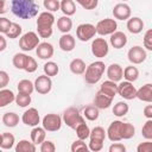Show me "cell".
Segmentation results:
<instances>
[{
    "mask_svg": "<svg viewBox=\"0 0 152 152\" xmlns=\"http://www.w3.org/2000/svg\"><path fill=\"white\" fill-rule=\"evenodd\" d=\"M39 6L34 0H12L11 11L20 19H31L38 14Z\"/></svg>",
    "mask_w": 152,
    "mask_h": 152,
    "instance_id": "6da1fadb",
    "label": "cell"
},
{
    "mask_svg": "<svg viewBox=\"0 0 152 152\" xmlns=\"http://www.w3.org/2000/svg\"><path fill=\"white\" fill-rule=\"evenodd\" d=\"M55 24V15L52 12L45 11L38 14L37 32L40 38H49L52 34V26Z\"/></svg>",
    "mask_w": 152,
    "mask_h": 152,
    "instance_id": "7a4b0ae2",
    "label": "cell"
},
{
    "mask_svg": "<svg viewBox=\"0 0 152 152\" xmlns=\"http://www.w3.org/2000/svg\"><path fill=\"white\" fill-rule=\"evenodd\" d=\"M104 69H106V65L102 61H95L93 63H90L87 69H86V72H84V81L89 84H95L97 83L103 72H104Z\"/></svg>",
    "mask_w": 152,
    "mask_h": 152,
    "instance_id": "3957f363",
    "label": "cell"
},
{
    "mask_svg": "<svg viewBox=\"0 0 152 152\" xmlns=\"http://www.w3.org/2000/svg\"><path fill=\"white\" fill-rule=\"evenodd\" d=\"M63 122L68 126V127H70V128H72V129H76V127L80 125V124H82V122H86L84 121V116H82L81 114H80V110L76 108V107H69V108H66L64 112H63Z\"/></svg>",
    "mask_w": 152,
    "mask_h": 152,
    "instance_id": "277c9868",
    "label": "cell"
},
{
    "mask_svg": "<svg viewBox=\"0 0 152 152\" xmlns=\"http://www.w3.org/2000/svg\"><path fill=\"white\" fill-rule=\"evenodd\" d=\"M39 34H37L33 31H28L26 33H24L20 39H19V48L24 51H32L33 49H36L39 45Z\"/></svg>",
    "mask_w": 152,
    "mask_h": 152,
    "instance_id": "5b68a950",
    "label": "cell"
},
{
    "mask_svg": "<svg viewBox=\"0 0 152 152\" xmlns=\"http://www.w3.org/2000/svg\"><path fill=\"white\" fill-rule=\"evenodd\" d=\"M116 28H118V23L115 19L112 18H104L96 24V32L100 36H110L115 31H118Z\"/></svg>",
    "mask_w": 152,
    "mask_h": 152,
    "instance_id": "8992f818",
    "label": "cell"
},
{
    "mask_svg": "<svg viewBox=\"0 0 152 152\" xmlns=\"http://www.w3.org/2000/svg\"><path fill=\"white\" fill-rule=\"evenodd\" d=\"M62 122H63V118H61L58 114H53V113L46 114L42 120V125L46 129V132L59 131L62 127Z\"/></svg>",
    "mask_w": 152,
    "mask_h": 152,
    "instance_id": "52a82bcc",
    "label": "cell"
},
{
    "mask_svg": "<svg viewBox=\"0 0 152 152\" xmlns=\"http://www.w3.org/2000/svg\"><path fill=\"white\" fill-rule=\"evenodd\" d=\"M96 26L89 23H84V24H80L76 28V37L81 40V42H88L91 38L95 37L96 34Z\"/></svg>",
    "mask_w": 152,
    "mask_h": 152,
    "instance_id": "ba28073f",
    "label": "cell"
},
{
    "mask_svg": "<svg viewBox=\"0 0 152 152\" xmlns=\"http://www.w3.org/2000/svg\"><path fill=\"white\" fill-rule=\"evenodd\" d=\"M90 50H91V53L97 57V58H103L108 55L109 52V45H108V42L104 39V38H95L93 42H91V45H90Z\"/></svg>",
    "mask_w": 152,
    "mask_h": 152,
    "instance_id": "9c48e42d",
    "label": "cell"
},
{
    "mask_svg": "<svg viewBox=\"0 0 152 152\" xmlns=\"http://www.w3.org/2000/svg\"><path fill=\"white\" fill-rule=\"evenodd\" d=\"M138 89L133 86V82L129 81H122L118 84V95H120L125 100H133L137 97Z\"/></svg>",
    "mask_w": 152,
    "mask_h": 152,
    "instance_id": "30bf717a",
    "label": "cell"
},
{
    "mask_svg": "<svg viewBox=\"0 0 152 152\" xmlns=\"http://www.w3.org/2000/svg\"><path fill=\"white\" fill-rule=\"evenodd\" d=\"M146 57H147V53H146V50L145 48L140 46V45H135V46H132L128 52H127V58L128 61L132 63V64H141L146 61Z\"/></svg>",
    "mask_w": 152,
    "mask_h": 152,
    "instance_id": "8fae6325",
    "label": "cell"
},
{
    "mask_svg": "<svg viewBox=\"0 0 152 152\" xmlns=\"http://www.w3.org/2000/svg\"><path fill=\"white\" fill-rule=\"evenodd\" d=\"M34 89L38 94H42V95H45V94H49L52 89V81H51V77L48 76V75H40L36 78L34 81Z\"/></svg>",
    "mask_w": 152,
    "mask_h": 152,
    "instance_id": "7c38bea8",
    "label": "cell"
},
{
    "mask_svg": "<svg viewBox=\"0 0 152 152\" xmlns=\"http://www.w3.org/2000/svg\"><path fill=\"white\" fill-rule=\"evenodd\" d=\"M122 126H124V121L120 120H115L110 122V125L107 128V138L113 142L122 140Z\"/></svg>",
    "mask_w": 152,
    "mask_h": 152,
    "instance_id": "4fadbf2b",
    "label": "cell"
},
{
    "mask_svg": "<svg viewBox=\"0 0 152 152\" xmlns=\"http://www.w3.org/2000/svg\"><path fill=\"white\" fill-rule=\"evenodd\" d=\"M21 121L26 126H31V127L38 126V124L40 121V116H39L38 109L34 108V107H31L27 110H25L23 116H21Z\"/></svg>",
    "mask_w": 152,
    "mask_h": 152,
    "instance_id": "5bb4252c",
    "label": "cell"
},
{
    "mask_svg": "<svg viewBox=\"0 0 152 152\" xmlns=\"http://www.w3.org/2000/svg\"><path fill=\"white\" fill-rule=\"evenodd\" d=\"M113 15L115 19L118 20H128L131 18V14H132V11H131V7L125 4V2H119L116 4L114 7H113V11H112Z\"/></svg>",
    "mask_w": 152,
    "mask_h": 152,
    "instance_id": "9a60e30c",
    "label": "cell"
},
{
    "mask_svg": "<svg viewBox=\"0 0 152 152\" xmlns=\"http://www.w3.org/2000/svg\"><path fill=\"white\" fill-rule=\"evenodd\" d=\"M36 53H37V56H38L40 59L48 61V59H50V58L53 56V53H55L53 45H52L51 43H48V42L39 43V45L36 48Z\"/></svg>",
    "mask_w": 152,
    "mask_h": 152,
    "instance_id": "2e32d148",
    "label": "cell"
},
{
    "mask_svg": "<svg viewBox=\"0 0 152 152\" xmlns=\"http://www.w3.org/2000/svg\"><path fill=\"white\" fill-rule=\"evenodd\" d=\"M58 44H59V48H61L62 51L70 52V51H72L75 49L76 40H75V38H74L72 34H70V33H63L61 36V38H59Z\"/></svg>",
    "mask_w": 152,
    "mask_h": 152,
    "instance_id": "e0dca14e",
    "label": "cell"
},
{
    "mask_svg": "<svg viewBox=\"0 0 152 152\" xmlns=\"http://www.w3.org/2000/svg\"><path fill=\"white\" fill-rule=\"evenodd\" d=\"M107 77L110 81L114 82H120L124 77V69L120 64L118 63H112L108 68H107Z\"/></svg>",
    "mask_w": 152,
    "mask_h": 152,
    "instance_id": "ac0fdd59",
    "label": "cell"
},
{
    "mask_svg": "<svg viewBox=\"0 0 152 152\" xmlns=\"http://www.w3.org/2000/svg\"><path fill=\"white\" fill-rule=\"evenodd\" d=\"M128 39H127V36L121 32V31H115L113 34H110V38H109V43L110 45L114 48V49H122L126 46Z\"/></svg>",
    "mask_w": 152,
    "mask_h": 152,
    "instance_id": "d6986e66",
    "label": "cell"
},
{
    "mask_svg": "<svg viewBox=\"0 0 152 152\" xmlns=\"http://www.w3.org/2000/svg\"><path fill=\"white\" fill-rule=\"evenodd\" d=\"M112 102H113V97H110V96L101 93L100 90L96 93V95L94 97V104L99 109H107V108H109L110 104H112Z\"/></svg>",
    "mask_w": 152,
    "mask_h": 152,
    "instance_id": "ffe728a7",
    "label": "cell"
},
{
    "mask_svg": "<svg viewBox=\"0 0 152 152\" xmlns=\"http://www.w3.org/2000/svg\"><path fill=\"white\" fill-rule=\"evenodd\" d=\"M127 30L132 33V34H138L142 31L144 28V21L141 18L139 17H131L128 20H127Z\"/></svg>",
    "mask_w": 152,
    "mask_h": 152,
    "instance_id": "44dd1931",
    "label": "cell"
},
{
    "mask_svg": "<svg viewBox=\"0 0 152 152\" xmlns=\"http://www.w3.org/2000/svg\"><path fill=\"white\" fill-rule=\"evenodd\" d=\"M137 99L142 102L152 103V83H146L141 86L137 91Z\"/></svg>",
    "mask_w": 152,
    "mask_h": 152,
    "instance_id": "7402d4cb",
    "label": "cell"
},
{
    "mask_svg": "<svg viewBox=\"0 0 152 152\" xmlns=\"http://www.w3.org/2000/svg\"><path fill=\"white\" fill-rule=\"evenodd\" d=\"M99 90L101 93H103V94H106V95H108V96H110V97L114 99V96L118 95V84L114 81L107 80V81H104V82L101 83Z\"/></svg>",
    "mask_w": 152,
    "mask_h": 152,
    "instance_id": "603a6c76",
    "label": "cell"
},
{
    "mask_svg": "<svg viewBox=\"0 0 152 152\" xmlns=\"http://www.w3.org/2000/svg\"><path fill=\"white\" fill-rule=\"evenodd\" d=\"M30 137H31V140L36 144V145H40L44 140H45V138H46V129L42 126V127H39V126H34L33 128H32V131H31V133H30Z\"/></svg>",
    "mask_w": 152,
    "mask_h": 152,
    "instance_id": "cb8c5ba5",
    "label": "cell"
},
{
    "mask_svg": "<svg viewBox=\"0 0 152 152\" xmlns=\"http://www.w3.org/2000/svg\"><path fill=\"white\" fill-rule=\"evenodd\" d=\"M69 69L75 75H83L86 72L87 65L82 58H74L69 64Z\"/></svg>",
    "mask_w": 152,
    "mask_h": 152,
    "instance_id": "d4e9b609",
    "label": "cell"
},
{
    "mask_svg": "<svg viewBox=\"0 0 152 152\" xmlns=\"http://www.w3.org/2000/svg\"><path fill=\"white\" fill-rule=\"evenodd\" d=\"M15 102V95L11 89L2 88L0 90V107H6L7 104Z\"/></svg>",
    "mask_w": 152,
    "mask_h": 152,
    "instance_id": "484cf974",
    "label": "cell"
},
{
    "mask_svg": "<svg viewBox=\"0 0 152 152\" xmlns=\"http://www.w3.org/2000/svg\"><path fill=\"white\" fill-rule=\"evenodd\" d=\"M14 150L15 152H36L37 147L32 140L28 141V140L23 139V140H19V142H17Z\"/></svg>",
    "mask_w": 152,
    "mask_h": 152,
    "instance_id": "4316f807",
    "label": "cell"
},
{
    "mask_svg": "<svg viewBox=\"0 0 152 152\" xmlns=\"http://www.w3.org/2000/svg\"><path fill=\"white\" fill-rule=\"evenodd\" d=\"M57 28L62 33H69L72 28V20L68 15H63L57 19Z\"/></svg>",
    "mask_w": 152,
    "mask_h": 152,
    "instance_id": "83f0119b",
    "label": "cell"
},
{
    "mask_svg": "<svg viewBox=\"0 0 152 152\" xmlns=\"http://www.w3.org/2000/svg\"><path fill=\"white\" fill-rule=\"evenodd\" d=\"M83 116L89 121H95L100 116V109L95 104H89L83 109Z\"/></svg>",
    "mask_w": 152,
    "mask_h": 152,
    "instance_id": "f1b7e54d",
    "label": "cell"
},
{
    "mask_svg": "<svg viewBox=\"0 0 152 152\" xmlns=\"http://www.w3.org/2000/svg\"><path fill=\"white\" fill-rule=\"evenodd\" d=\"M2 124L6 126V127H15L18 124H19V116L17 113L14 112H7L2 115Z\"/></svg>",
    "mask_w": 152,
    "mask_h": 152,
    "instance_id": "f546056e",
    "label": "cell"
},
{
    "mask_svg": "<svg viewBox=\"0 0 152 152\" xmlns=\"http://www.w3.org/2000/svg\"><path fill=\"white\" fill-rule=\"evenodd\" d=\"M15 142V138L12 133L8 132H4L1 134V141H0V147L2 150H11L14 146Z\"/></svg>",
    "mask_w": 152,
    "mask_h": 152,
    "instance_id": "4dcf8cb0",
    "label": "cell"
},
{
    "mask_svg": "<svg viewBox=\"0 0 152 152\" xmlns=\"http://www.w3.org/2000/svg\"><path fill=\"white\" fill-rule=\"evenodd\" d=\"M61 11L64 15H74L76 13V5L74 0H61Z\"/></svg>",
    "mask_w": 152,
    "mask_h": 152,
    "instance_id": "1f68e13d",
    "label": "cell"
},
{
    "mask_svg": "<svg viewBox=\"0 0 152 152\" xmlns=\"http://www.w3.org/2000/svg\"><path fill=\"white\" fill-rule=\"evenodd\" d=\"M139 77V70L137 66L133 65H128L124 69V78L126 81H129V82H134L137 81Z\"/></svg>",
    "mask_w": 152,
    "mask_h": 152,
    "instance_id": "d6a6232c",
    "label": "cell"
},
{
    "mask_svg": "<svg viewBox=\"0 0 152 152\" xmlns=\"http://www.w3.org/2000/svg\"><path fill=\"white\" fill-rule=\"evenodd\" d=\"M27 58H28V56L25 55L24 52H18V53H15V55L13 56L12 63H13L14 68L24 70V68H25V65H26V62H27Z\"/></svg>",
    "mask_w": 152,
    "mask_h": 152,
    "instance_id": "836d02e7",
    "label": "cell"
},
{
    "mask_svg": "<svg viewBox=\"0 0 152 152\" xmlns=\"http://www.w3.org/2000/svg\"><path fill=\"white\" fill-rule=\"evenodd\" d=\"M18 91L19 93H24V94H32L34 89V83H32L30 80H21L19 81V83L17 84Z\"/></svg>",
    "mask_w": 152,
    "mask_h": 152,
    "instance_id": "e575fe53",
    "label": "cell"
},
{
    "mask_svg": "<svg viewBox=\"0 0 152 152\" xmlns=\"http://www.w3.org/2000/svg\"><path fill=\"white\" fill-rule=\"evenodd\" d=\"M129 110V107L128 104L125 102V101H119L114 104L113 107V114L118 118H121V116H125Z\"/></svg>",
    "mask_w": 152,
    "mask_h": 152,
    "instance_id": "d590c367",
    "label": "cell"
},
{
    "mask_svg": "<svg viewBox=\"0 0 152 152\" xmlns=\"http://www.w3.org/2000/svg\"><path fill=\"white\" fill-rule=\"evenodd\" d=\"M43 70H44V74L52 77V76H56L58 72H59V66L56 62H52V61H48L44 66H43Z\"/></svg>",
    "mask_w": 152,
    "mask_h": 152,
    "instance_id": "8d00e7d4",
    "label": "cell"
},
{
    "mask_svg": "<svg viewBox=\"0 0 152 152\" xmlns=\"http://www.w3.org/2000/svg\"><path fill=\"white\" fill-rule=\"evenodd\" d=\"M76 135H77V138L78 139H82V140H86V139H88L89 137H90V128L88 127V125L86 124V122H82V124H80L77 127H76Z\"/></svg>",
    "mask_w": 152,
    "mask_h": 152,
    "instance_id": "74e56055",
    "label": "cell"
},
{
    "mask_svg": "<svg viewBox=\"0 0 152 152\" xmlns=\"http://www.w3.org/2000/svg\"><path fill=\"white\" fill-rule=\"evenodd\" d=\"M15 103L18 107H21V108L27 107L31 103V95L18 91V94L15 95Z\"/></svg>",
    "mask_w": 152,
    "mask_h": 152,
    "instance_id": "f35d334b",
    "label": "cell"
},
{
    "mask_svg": "<svg viewBox=\"0 0 152 152\" xmlns=\"http://www.w3.org/2000/svg\"><path fill=\"white\" fill-rule=\"evenodd\" d=\"M106 137H107V131H104V128L101 127V126H96L90 131L89 139H97V140H103L104 141Z\"/></svg>",
    "mask_w": 152,
    "mask_h": 152,
    "instance_id": "ab89813d",
    "label": "cell"
},
{
    "mask_svg": "<svg viewBox=\"0 0 152 152\" xmlns=\"http://www.w3.org/2000/svg\"><path fill=\"white\" fill-rule=\"evenodd\" d=\"M135 134V128L132 124L129 122H124L122 126V139L124 140H128L131 138H133Z\"/></svg>",
    "mask_w": 152,
    "mask_h": 152,
    "instance_id": "60d3db41",
    "label": "cell"
},
{
    "mask_svg": "<svg viewBox=\"0 0 152 152\" xmlns=\"http://www.w3.org/2000/svg\"><path fill=\"white\" fill-rule=\"evenodd\" d=\"M21 32H23L21 26H20L19 24H17V23H12V25H11L8 32L6 33V36H7L10 39H14V38H18V37L21 34Z\"/></svg>",
    "mask_w": 152,
    "mask_h": 152,
    "instance_id": "b9f144b4",
    "label": "cell"
},
{
    "mask_svg": "<svg viewBox=\"0 0 152 152\" xmlns=\"http://www.w3.org/2000/svg\"><path fill=\"white\" fill-rule=\"evenodd\" d=\"M70 150H71V152H80V151L87 152V151H89V146L84 142V140L77 139V140H75V141L71 144Z\"/></svg>",
    "mask_w": 152,
    "mask_h": 152,
    "instance_id": "7bdbcfd3",
    "label": "cell"
},
{
    "mask_svg": "<svg viewBox=\"0 0 152 152\" xmlns=\"http://www.w3.org/2000/svg\"><path fill=\"white\" fill-rule=\"evenodd\" d=\"M43 5H44L46 11L52 12V13L61 10V1L59 0H44Z\"/></svg>",
    "mask_w": 152,
    "mask_h": 152,
    "instance_id": "ee69618b",
    "label": "cell"
},
{
    "mask_svg": "<svg viewBox=\"0 0 152 152\" xmlns=\"http://www.w3.org/2000/svg\"><path fill=\"white\" fill-rule=\"evenodd\" d=\"M141 135L146 140H152V119H147L141 128Z\"/></svg>",
    "mask_w": 152,
    "mask_h": 152,
    "instance_id": "f6af8a7d",
    "label": "cell"
},
{
    "mask_svg": "<svg viewBox=\"0 0 152 152\" xmlns=\"http://www.w3.org/2000/svg\"><path fill=\"white\" fill-rule=\"evenodd\" d=\"M84 10H95L99 5V0H76Z\"/></svg>",
    "mask_w": 152,
    "mask_h": 152,
    "instance_id": "bcb514c9",
    "label": "cell"
},
{
    "mask_svg": "<svg viewBox=\"0 0 152 152\" xmlns=\"http://www.w3.org/2000/svg\"><path fill=\"white\" fill-rule=\"evenodd\" d=\"M37 68H38V64H37L36 59H34L33 57L28 56V58H27V62H26V65H25L24 70H25L26 72H28V74H32V72H34V71L37 70Z\"/></svg>",
    "mask_w": 152,
    "mask_h": 152,
    "instance_id": "7dc6e473",
    "label": "cell"
},
{
    "mask_svg": "<svg viewBox=\"0 0 152 152\" xmlns=\"http://www.w3.org/2000/svg\"><path fill=\"white\" fill-rule=\"evenodd\" d=\"M89 150L93 152H99L103 147V140H97V139H89Z\"/></svg>",
    "mask_w": 152,
    "mask_h": 152,
    "instance_id": "c3c4849f",
    "label": "cell"
},
{
    "mask_svg": "<svg viewBox=\"0 0 152 152\" xmlns=\"http://www.w3.org/2000/svg\"><path fill=\"white\" fill-rule=\"evenodd\" d=\"M144 48L148 51H152V28L147 30L144 34Z\"/></svg>",
    "mask_w": 152,
    "mask_h": 152,
    "instance_id": "681fc988",
    "label": "cell"
},
{
    "mask_svg": "<svg viewBox=\"0 0 152 152\" xmlns=\"http://www.w3.org/2000/svg\"><path fill=\"white\" fill-rule=\"evenodd\" d=\"M12 25V21L5 17H0V32L2 34H6Z\"/></svg>",
    "mask_w": 152,
    "mask_h": 152,
    "instance_id": "f907efd6",
    "label": "cell"
},
{
    "mask_svg": "<svg viewBox=\"0 0 152 152\" xmlns=\"http://www.w3.org/2000/svg\"><path fill=\"white\" fill-rule=\"evenodd\" d=\"M40 152H55L56 151V146L51 140H44L40 144Z\"/></svg>",
    "mask_w": 152,
    "mask_h": 152,
    "instance_id": "816d5d0a",
    "label": "cell"
},
{
    "mask_svg": "<svg viewBox=\"0 0 152 152\" xmlns=\"http://www.w3.org/2000/svg\"><path fill=\"white\" fill-rule=\"evenodd\" d=\"M137 151L138 152H152V141L146 140L144 142H140L137 146Z\"/></svg>",
    "mask_w": 152,
    "mask_h": 152,
    "instance_id": "f5cc1de1",
    "label": "cell"
},
{
    "mask_svg": "<svg viewBox=\"0 0 152 152\" xmlns=\"http://www.w3.org/2000/svg\"><path fill=\"white\" fill-rule=\"evenodd\" d=\"M108 151H109V152H125V151H126V146H125L124 144H121V142L115 141L114 144H112V145L109 146Z\"/></svg>",
    "mask_w": 152,
    "mask_h": 152,
    "instance_id": "db71d44e",
    "label": "cell"
},
{
    "mask_svg": "<svg viewBox=\"0 0 152 152\" xmlns=\"http://www.w3.org/2000/svg\"><path fill=\"white\" fill-rule=\"evenodd\" d=\"M10 82V76L5 71V70H1L0 71V88H5Z\"/></svg>",
    "mask_w": 152,
    "mask_h": 152,
    "instance_id": "11a10c76",
    "label": "cell"
},
{
    "mask_svg": "<svg viewBox=\"0 0 152 152\" xmlns=\"http://www.w3.org/2000/svg\"><path fill=\"white\" fill-rule=\"evenodd\" d=\"M142 113H144V116H145V118L152 119V104H147V106L144 108Z\"/></svg>",
    "mask_w": 152,
    "mask_h": 152,
    "instance_id": "9f6ffc18",
    "label": "cell"
},
{
    "mask_svg": "<svg viewBox=\"0 0 152 152\" xmlns=\"http://www.w3.org/2000/svg\"><path fill=\"white\" fill-rule=\"evenodd\" d=\"M7 46V42H6V38L4 34L0 36V51H4Z\"/></svg>",
    "mask_w": 152,
    "mask_h": 152,
    "instance_id": "6f0895ef",
    "label": "cell"
},
{
    "mask_svg": "<svg viewBox=\"0 0 152 152\" xmlns=\"http://www.w3.org/2000/svg\"><path fill=\"white\" fill-rule=\"evenodd\" d=\"M6 12V7H5V0H1V8H0V14H4Z\"/></svg>",
    "mask_w": 152,
    "mask_h": 152,
    "instance_id": "680465c9",
    "label": "cell"
},
{
    "mask_svg": "<svg viewBox=\"0 0 152 152\" xmlns=\"http://www.w3.org/2000/svg\"><path fill=\"white\" fill-rule=\"evenodd\" d=\"M122 1H127V0H122Z\"/></svg>",
    "mask_w": 152,
    "mask_h": 152,
    "instance_id": "91938a15",
    "label": "cell"
},
{
    "mask_svg": "<svg viewBox=\"0 0 152 152\" xmlns=\"http://www.w3.org/2000/svg\"><path fill=\"white\" fill-rule=\"evenodd\" d=\"M59 1H61V0H59Z\"/></svg>",
    "mask_w": 152,
    "mask_h": 152,
    "instance_id": "94428289",
    "label": "cell"
}]
</instances>
